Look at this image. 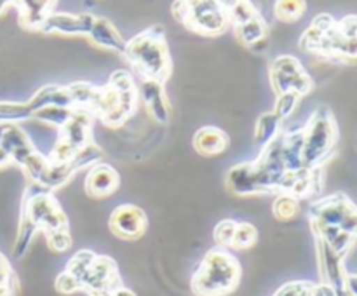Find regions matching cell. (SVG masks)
I'll use <instances>...</instances> for the list:
<instances>
[{"mask_svg":"<svg viewBox=\"0 0 357 296\" xmlns=\"http://www.w3.org/2000/svg\"><path fill=\"white\" fill-rule=\"evenodd\" d=\"M122 58L132 66L139 79H152L166 84L173 70L166 33L159 24L129 38Z\"/></svg>","mask_w":357,"mask_h":296,"instance_id":"cell-1","label":"cell"},{"mask_svg":"<svg viewBox=\"0 0 357 296\" xmlns=\"http://www.w3.org/2000/svg\"><path fill=\"white\" fill-rule=\"evenodd\" d=\"M241 281V265L227 247H215L201 261L192 277V291L197 296H225Z\"/></svg>","mask_w":357,"mask_h":296,"instance_id":"cell-2","label":"cell"},{"mask_svg":"<svg viewBox=\"0 0 357 296\" xmlns=\"http://www.w3.org/2000/svg\"><path fill=\"white\" fill-rule=\"evenodd\" d=\"M338 124L328 107L314 110L303 124V166L307 169L324 167L337 153Z\"/></svg>","mask_w":357,"mask_h":296,"instance_id":"cell-3","label":"cell"},{"mask_svg":"<svg viewBox=\"0 0 357 296\" xmlns=\"http://www.w3.org/2000/svg\"><path fill=\"white\" fill-rule=\"evenodd\" d=\"M174 20L206 37H218L230 28L229 14L218 0H174Z\"/></svg>","mask_w":357,"mask_h":296,"instance_id":"cell-4","label":"cell"},{"mask_svg":"<svg viewBox=\"0 0 357 296\" xmlns=\"http://www.w3.org/2000/svg\"><path fill=\"white\" fill-rule=\"evenodd\" d=\"M33 187L35 190H26L24 194L21 216L33 223L40 230V233L68 228V218L54 195L38 185H33Z\"/></svg>","mask_w":357,"mask_h":296,"instance_id":"cell-5","label":"cell"},{"mask_svg":"<svg viewBox=\"0 0 357 296\" xmlns=\"http://www.w3.org/2000/svg\"><path fill=\"white\" fill-rule=\"evenodd\" d=\"M310 223L340 226L357 237V205L344 192L326 195L312 202L309 209Z\"/></svg>","mask_w":357,"mask_h":296,"instance_id":"cell-6","label":"cell"},{"mask_svg":"<svg viewBox=\"0 0 357 296\" xmlns=\"http://www.w3.org/2000/svg\"><path fill=\"white\" fill-rule=\"evenodd\" d=\"M268 77H271L272 89H274L275 94L293 91V93L300 94L303 98L312 93L314 89L312 77L303 68L302 61L291 54L278 56L272 61Z\"/></svg>","mask_w":357,"mask_h":296,"instance_id":"cell-7","label":"cell"},{"mask_svg":"<svg viewBox=\"0 0 357 296\" xmlns=\"http://www.w3.org/2000/svg\"><path fill=\"white\" fill-rule=\"evenodd\" d=\"M108 226L112 232L124 240H138L149 226V216L135 204H121L112 211Z\"/></svg>","mask_w":357,"mask_h":296,"instance_id":"cell-8","label":"cell"},{"mask_svg":"<svg viewBox=\"0 0 357 296\" xmlns=\"http://www.w3.org/2000/svg\"><path fill=\"white\" fill-rule=\"evenodd\" d=\"M139 100L145 104V110L149 117L155 124L167 125L171 120V104L167 100L166 87L164 82L152 79H142V84L138 87Z\"/></svg>","mask_w":357,"mask_h":296,"instance_id":"cell-9","label":"cell"},{"mask_svg":"<svg viewBox=\"0 0 357 296\" xmlns=\"http://www.w3.org/2000/svg\"><path fill=\"white\" fill-rule=\"evenodd\" d=\"M93 21H94V14L91 13L72 14V13H56V10H52V13L42 21L38 31H42V33L68 35V37H77V35H84V37H87Z\"/></svg>","mask_w":357,"mask_h":296,"instance_id":"cell-10","label":"cell"},{"mask_svg":"<svg viewBox=\"0 0 357 296\" xmlns=\"http://www.w3.org/2000/svg\"><path fill=\"white\" fill-rule=\"evenodd\" d=\"M117 286H122L121 279H119L117 263L112 258L96 254L91 268L80 281L82 291L93 295V293L105 291V289H115Z\"/></svg>","mask_w":357,"mask_h":296,"instance_id":"cell-11","label":"cell"},{"mask_svg":"<svg viewBox=\"0 0 357 296\" xmlns=\"http://www.w3.org/2000/svg\"><path fill=\"white\" fill-rule=\"evenodd\" d=\"M119 187H121V174L117 173L115 167L108 166L105 162H100L91 167L86 176V181H84L86 194L94 198L110 197L112 194L117 192Z\"/></svg>","mask_w":357,"mask_h":296,"instance_id":"cell-12","label":"cell"},{"mask_svg":"<svg viewBox=\"0 0 357 296\" xmlns=\"http://www.w3.org/2000/svg\"><path fill=\"white\" fill-rule=\"evenodd\" d=\"M317 246V261H319L321 282H326L333 289L345 288V277L347 270L344 265V256L335 253L326 242L321 239H316Z\"/></svg>","mask_w":357,"mask_h":296,"instance_id":"cell-13","label":"cell"},{"mask_svg":"<svg viewBox=\"0 0 357 296\" xmlns=\"http://www.w3.org/2000/svg\"><path fill=\"white\" fill-rule=\"evenodd\" d=\"M94 115L89 114L87 110H79L75 108L72 118L66 122V125H63L59 129V139L66 141L68 145H72L73 148L79 150L84 145L93 141V122Z\"/></svg>","mask_w":357,"mask_h":296,"instance_id":"cell-14","label":"cell"},{"mask_svg":"<svg viewBox=\"0 0 357 296\" xmlns=\"http://www.w3.org/2000/svg\"><path fill=\"white\" fill-rule=\"evenodd\" d=\"M225 187L232 195H258L261 192L260 183H258L257 169H255L253 160L251 162H241L229 169L225 176Z\"/></svg>","mask_w":357,"mask_h":296,"instance_id":"cell-15","label":"cell"},{"mask_svg":"<svg viewBox=\"0 0 357 296\" xmlns=\"http://www.w3.org/2000/svg\"><path fill=\"white\" fill-rule=\"evenodd\" d=\"M87 38H89L94 45H98V47L107 49V51L119 56L124 54L126 42H128L124 40L121 31L114 26V23L103 16H94L91 30L89 33H87Z\"/></svg>","mask_w":357,"mask_h":296,"instance_id":"cell-16","label":"cell"},{"mask_svg":"<svg viewBox=\"0 0 357 296\" xmlns=\"http://www.w3.org/2000/svg\"><path fill=\"white\" fill-rule=\"evenodd\" d=\"M303 125L291 129H282L281 132V155L288 173H298L305 169L303 166Z\"/></svg>","mask_w":357,"mask_h":296,"instance_id":"cell-17","label":"cell"},{"mask_svg":"<svg viewBox=\"0 0 357 296\" xmlns=\"http://www.w3.org/2000/svg\"><path fill=\"white\" fill-rule=\"evenodd\" d=\"M56 2L58 0H13V7L20 14L21 26L38 31L42 21L54 10Z\"/></svg>","mask_w":357,"mask_h":296,"instance_id":"cell-18","label":"cell"},{"mask_svg":"<svg viewBox=\"0 0 357 296\" xmlns=\"http://www.w3.org/2000/svg\"><path fill=\"white\" fill-rule=\"evenodd\" d=\"M230 146V138L223 129L216 125H204L194 136V148L201 155L213 157L227 152Z\"/></svg>","mask_w":357,"mask_h":296,"instance_id":"cell-19","label":"cell"},{"mask_svg":"<svg viewBox=\"0 0 357 296\" xmlns=\"http://www.w3.org/2000/svg\"><path fill=\"white\" fill-rule=\"evenodd\" d=\"M66 87H68L70 94H72L73 107L79 108V110H87L93 115L96 114L101 87L93 86L89 82H73Z\"/></svg>","mask_w":357,"mask_h":296,"instance_id":"cell-20","label":"cell"},{"mask_svg":"<svg viewBox=\"0 0 357 296\" xmlns=\"http://www.w3.org/2000/svg\"><path fill=\"white\" fill-rule=\"evenodd\" d=\"M234 35L239 40V44H243L244 47H251L255 42L261 40V38L268 37V24L264 20V16L253 17L248 23L239 24V26H234Z\"/></svg>","mask_w":357,"mask_h":296,"instance_id":"cell-21","label":"cell"},{"mask_svg":"<svg viewBox=\"0 0 357 296\" xmlns=\"http://www.w3.org/2000/svg\"><path fill=\"white\" fill-rule=\"evenodd\" d=\"M281 131V118H279L274 111H267V114H264L258 118L257 127H255V143H257L260 148H264V146L268 145V143H271Z\"/></svg>","mask_w":357,"mask_h":296,"instance_id":"cell-22","label":"cell"},{"mask_svg":"<svg viewBox=\"0 0 357 296\" xmlns=\"http://www.w3.org/2000/svg\"><path fill=\"white\" fill-rule=\"evenodd\" d=\"M73 111H75V108L59 107V104H47V107L35 111L33 118L40 122V124L52 125V127L56 129H61L63 125H66V122L72 118Z\"/></svg>","mask_w":357,"mask_h":296,"instance_id":"cell-23","label":"cell"},{"mask_svg":"<svg viewBox=\"0 0 357 296\" xmlns=\"http://www.w3.org/2000/svg\"><path fill=\"white\" fill-rule=\"evenodd\" d=\"M103 157H105L103 150H101L96 143L91 141L87 143V145H84L82 148L77 150L75 155L72 157V160H70L68 164L73 167L75 173H79V171L87 169V167L91 169V167L96 166V164L103 162Z\"/></svg>","mask_w":357,"mask_h":296,"instance_id":"cell-24","label":"cell"},{"mask_svg":"<svg viewBox=\"0 0 357 296\" xmlns=\"http://www.w3.org/2000/svg\"><path fill=\"white\" fill-rule=\"evenodd\" d=\"M305 13V0H275L274 3V16L281 23H296Z\"/></svg>","mask_w":357,"mask_h":296,"instance_id":"cell-25","label":"cell"},{"mask_svg":"<svg viewBox=\"0 0 357 296\" xmlns=\"http://www.w3.org/2000/svg\"><path fill=\"white\" fill-rule=\"evenodd\" d=\"M33 118V110L28 104V101H0V122H9V124H21Z\"/></svg>","mask_w":357,"mask_h":296,"instance_id":"cell-26","label":"cell"},{"mask_svg":"<svg viewBox=\"0 0 357 296\" xmlns=\"http://www.w3.org/2000/svg\"><path fill=\"white\" fill-rule=\"evenodd\" d=\"M40 233V230L33 225L31 221H28L26 218L21 216L20 218V226H17V235H16V242H14V249L13 254L14 258H23L26 254L28 247L31 246V242L35 240V237Z\"/></svg>","mask_w":357,"mask_h":296,"instance_id":"cell-27","label":"cell"},{"mask_svg":"<svg viewBox=\"0 0 357 296\" xmlns=\"http://www.w3.org/2000/svg\"><path fill=\"white\" fill-rule=\"evenodd\" d=\"M272 212L279 221H288L300 212V201L289 194H278Z\"/></svg>","mask_w":357,"mask_h":296,"instance_id":"cell-28","label":"cell"},{"mask_svg":"<svg viewBox=\"0 0 357 296\" xmlns=\"http://www.w3.org/2000/svg\"><path fill=\"white\" fill-rule=\"evenodd\" d=\"M94 258H96V254H94L93 251L89 249L79 251V253L73 254L72 260L68 261L65 272H68L70 275H73V277L80 282L84 279V275L87 274V270L91 268V265H93ZM80 291H82V288H80Z\"/></svg>","mask_w":357,"mask_h":296,"instance_id":"cell-29","label":"cell"},{"mask_svg":"<svg viewBox=\"0 0 357 296\" xmlns=\"http://www.w3.org/2000/svg\"><path fill=\"white\" fill-rule=\"evenodd\" d=\"M258 240V230L257 226L251 225V223L243 221L237 223L236 232H234V239H232V249H250L251 246H255V242Z\"/></svg>","mask_w":357,"mask_h":296,"instance_id":"cell-30","label":"cell"},{"mask_svg":"<svg viewBox=\"0 0 357 296\" xmlns=\"http://www.w3.org/2000/svg\"><path fill=\"white\" fill-rule=\"evenodd\" d=\"M260 10L255 7V3L251 0H241L236 7L229 10V21H230V26H239V24L248 23L251 21L253 17L260 16Z\"/></svg>","mask_w":357,"mask_h":296,"instance_id":"cell-31","label":"cell"},{"mask_svg":"<svg viewBox=\"0 0 357 296\" xmlns=\"http://www.w3.org/2000/svg\"><path fill=\"white\" fill-rule=\"evenodd\" d=\"M300 100H302V96L296 93H293V91L278 94L275 107L272 111H274V114L278 115L282 122H284L286 118H289L293 114H295V110L298 108V104H300Z\"/></svg>","mask_w":357,"mask_h":296,"instance_id":"cell-32","label":"cell"},{"mask_svg":"<svg viewBox=\"0 0 357 296\" xmlns=\"http://www.w3.org/2000/svg\"><path fill=\"white\" fill-rule=\"evenodd\" d=\"M316 282L310 281H291L275 291L274 296H310Z\"/></svg>","mask_w":357,"mask_h":296,"instance_id":"cell-33","label":"cell"},{"mask_svg":"<svg viewBox=\"0 0 357 296\" xmlns=\"http://www.w3.org/2000/svg\"><path fill=\"white\" fill-rule=\"evenodd\" d=\"M237 221L234 219H223L216 225L215 228V240L218 244V247H227L229 249L232 246V239H234V232H236Z\"/></svg>","mask_w":357,"mask_h":296,"instance_id":"cell-34","label":"cell"},{"mask_svg":"<svg viewBox=\"0 0 357 296\" xmlns=\"http://www.w3.org/2000/svg\"><path fill=\"white\" fill-rule=\"evenodd\" d=\"M108 86L114 87L115 91L138 89L135 75H132L131 72H128V70H115L110 75V79H108Z\"/></svg>","mask_w":357,"mask_h":296,"instance_id":"cell-35","label":"cell"},{"mask_svg":"<svg viewBox=\"0 0 357 296\" xmlns=\"http://www.w3.org/2000/svg\"><path fill=\"white\" fill-rule=\"evenodd\" d=\"M44 235L47 237L49 247L56 253H63V251L70 249V246H72V237H70L68 228L52 230V232L44 233Z\"/></svg>","mask_w":357,"mask_h":296,"instance_id":"cell-36","label":"cell"},{"mask_svg":"<svg viewBox=\"0 0 357 296\" xmlns=\"http://www.w3.org/2000/svg\"><path fill=\"white\" fill-rule=\"evenodd\" d=\"M56 289H58L59 293L70 295V293L80 291V282L77 281L73 275H70L68 272H63V274H59L58 279H56Z\"/></svg>","mask_w":357,"mask_h":296,"instance_id":"cell-37","label":"cell"},{"mask_svg":"<svg viewBox=\"0 0 357 296\" xmlns=\"http://www.w3.org/2000/svg\"><path fill=\"white\" fill-rule=\"evenodd\" d=\"M337 28L345 38H357V14H349L337 20Z\"/></svg>","mask_w":357,"mask_h":296,"instance_id":"cell-38","label":"cell"},{"mask_svg":"<svg viewBox=\"0 0 357 296\" xmlns=\"http://www.w3.org/2000/svg\"><path fill=\"white\" fill-rule=\"evenodd\" d=\"M310 296H337V291L326 282H319V284H314Z\"/></svg>","mask_w":357,"mask_h":296,"instance_id":"cell-39","label":"cell"},{"mask_svg":"<svg viewBox=\"0 0 357 296\" xmlns=\"http://www.w3.org/2000/svg\"><path fill=\"white\" fill-rule=\"evenodd\" d=\"M268 47H271V35L265 38H261V40L255 42V44L248 49H250L251 52H255V54H265V52L268 51Z\"/></svg>","mask_w":357,"mask_h":296,"instance_id":"cell-40","label":"cell"},{"mask_svg":"<svg viewBox=\"0 0 357 296\" xmlns=\"http://www.w3.org/2000/svg\"><path fill=\"white\" fill-rule=\"evenodd\" d=\"M345 289L351 293L352 296H357V274H349L345 277Z\"/></svg>","mask_w":357,"mask_h":296,"instance_id":"cell-41","label":"cell"},{"mask_svg":"<svg viewBox=\"0 0 357 296\" xmlns=\"http://www.w3.org/2000/svg\"><path fill=\"white\" fill-rule=\"evenodd\" d=\"M10 274H14L13 267H10L9 260L0 253V275H10Z\"/></svg>","mask_w":357,"mask_h":296,"instance_id":"cell-42","label":"cell"},{"mask_svg":"<svg viewBox=\"0 0 357 296\" xmlns=\"http://www.w3.org/2000/svg\"><path fill=\"white\" fill-rule=\"evenodd\" d=\"M13 166V160H10L9 153L0 146V169H6V167Z\"/></svg>","mask_w":357,"mask_h":296,"instance_id":"cell-43","label":"cell"},{"mask_svg":"<svg viewBox=\"0 0 357 296\" xmlns=\"http://www.w3.org/2000/svg\"><path fill=\"white\" fill-rule=\"evenodd\" d=\"M112 296H136L131 289L124 288V286H117L115 289H112Z\"/></svg>","mask_w":357,"mask_h":296,"instance_id":"cell-44","label":"cell"},{"mask_svg":"<svg viewBox=\"0 0 357 296\" xmlns=\"http://www.w3.org/2000/svg\"><path fill=\"white\" fill-rule=\"evenodd\" d=\"M218 2H220V6H222L223 9H225V13L229 14V10L232 9V7H236L237 3L241 2V0H218Z\"/></svg>","mask_w":357,"mask_h":296,"instance_id":"cell-45","label":"cell"},{"mask_svg":"<svg viewBox=\"0 0 357 296\" xmlns=\"http://www.w3.org/2000/svg\"><path fill=\"white\" fill-rule=\"evenodd\" d=\"M10 7H13V0H0V16H3Z\"/></svg>","mask_w":357,"mask_h":296,"instance_id":"cell-46","label":"cell"},{"mask_svg":"<svg viewBox=\"0 0 357 296\" xmlns=\"http://www.w3.org/2000/svg\"><path fill=\"white\" fill-rule=\"evenodd\" d=\"M89 296H112V289H105V291L93 293V295H89Z\"/></svg>","mask_w":357,"mask_h":296,"instance_id":"cell-47","label":"cell"},{"mask_svg":"<svg viewBox=\"0 0 357 296\" xmlns=\"http://www.w3.org/2000/svg\"><path fill=\"white\" fill-rule=\"evenodd\" d=\"M335 291H337V296H352L351 293H349L347 289H345V288H342V289H335Z\"/></svg>","mask_w":357,"mask_h":296,"instance_id":"cell-48","label":"cell"}]
</instances>
